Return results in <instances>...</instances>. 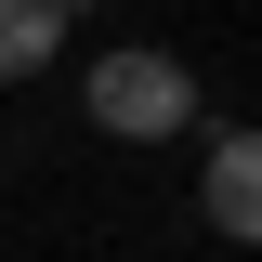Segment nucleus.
I'll list each match as a JSON object with an SVG mask.
<instances>
[{
  "instance_id": "7ed1b4c3",
  "label": "nucleus",
  "mask_w": 262,
  "mask_h": 262,
  "mask_svg": "<svg viewBox=\"0 0 262 262\" xmlns=\"http://www.w3.org/2000/svg\"><path fill=\"white\" fill-rule=\"evenodd\" d=\"M66 53V0H0V79H39Z\"/></svg>"
},
{
  "instance_id": "f03ea898",
  "label": "nucleus",
  "mask_w": 262,
  "mask_h": 262,
  "mask_svg": "<svg viewBox=\"0 0 262 262\" xmlns=\"http://www.w3.org/2000/svg\"><path fill=\"white\" fill-rule=\"evenodd\" d=\"M196 210H210V236L262 249V131H210L196 144Z\"/></svg>"
},
{
  "instance_id": "f257e3e1",
  "label": "nucleus",
  "mask_w": 262,
  "mask_h": 262,
  "mask_svg": "<svg viewBox=\"0 0 262 262\" xmlns=\"http://www.w3.org/2000/svg\"><path fill=\"white\" fill-rule=\"evenodd\" d=\"M79 105H92L105 144H184V131H196V66L158 53V39H118V53H92Z\"/></svg>"
}]
</instances>
